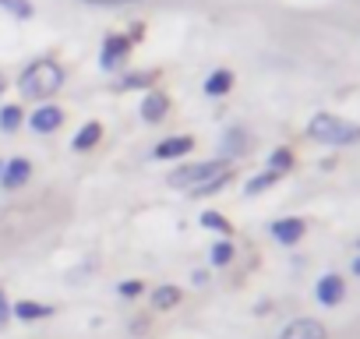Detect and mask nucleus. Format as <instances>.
Wrapping results in <instances>:
<instances>
[{"instance_id": "obj_1", "label": "nucleus", "mask_w": 360, "mask_h": 339, "mask_svg": "<svg viewBox=\"0 0 360 339\" xmlns=\"http://www.w3.org/2000/svg\"><path fill=\"white\" fill-rule=\"evenodd\" d=\"M60 89H64V68H60L53 57H36V60L25 64V71L18 75V92H22L25 99L50 103Z\"/></svg>"}, {"instance_id": "obj_2", "label": "nucleus", "mask_w": 360, "mask_h": 339, "mask_svg": "<svg viewBox=\"0 0 360 339\" xmlns=\"http://www.w3.org/2000/svg\"><path fill=\"white\" fill-rule=\"evenodd\" d=\"M307 138L318 145H332V148H346L360 141V124L335 117V113H314L307 120Z\"/></svg>"}, {"instance_id": "obj_3", "label": "nucleus", "mask_w": 360, "mask_h": 339, "mask_svg": "<svg viewBox=\"0 0 360 339\" xmlns=\"http://www.w3.org/2000/svg\"><path fill=\"white\" fill-rule=\"evenodd\" d=\"M230 162L223 159V155H216V159H205V162H184V166H176L173 174H169V188H176V191H191V188H198L202 181H209L212 174H219V170H226Z\"/></svg>"}, {"instance_id": "obj_4", "label": "nucleus", "mask_w": 360, "mask_h": 339, "mask_svg": "<svg viewBox=\"0 0 360 339\" xmlns=\"http://www.w3.org/2000/svg\"><path fill=\"white\" fill-rule=\"evenodd\" d=\"M131 53H134V43H131L127 32H106L103 36V46H99V68L106 75H117L127 64Z\"/></svg>"}, {"instance_id": "obj_5", "label": "nucleus", "mask_w": 360, "mask_h": 339, "mask_svg": "<svg viewBox=\"0 0 360 339\" xmlns=\"http://www.w3.org/2000/svg\"><path fill=\"white\" fill-rule=\"evenodd\" d=\"M32 181V159L29 155H11L0 170V191H22Z\"/></svg>"}, {"instance_id": "obj_6", "label": "nucleus", "mask_w": 360, "mask_h": 339, "mask_svg": "<svg viewBox=\"0 0 360 339\" xmlns=\"http://www.w3.org/2000/svg\"><path fill=\"white\" fill-rule=\"evenodd\" d=\"M191 152H195V138L191 134H166L162 141H155L152 159L155 162H176V159H184Z\"/></svg>"}, {"instance_id": "obj_7", "label": "nucleus", "mask_w": 360, "mask_h": 339, "mask_svg": "<svg viewBox=\"0 0 360 339\" xmlns=\"http://www.w3.org/2000/svg\"><path fill=\"white\" fill-rule=\"evenodd\" d=\"M269 234H272L276 244H283V248H297V244L304 241V234H307V219H300V216L272 219V223H269Z\"/></svg>"}, {"instance_id": "obj_8", "label": "nucleus", "mask_w": 360, "mask_h": 339, "mask_svg": "<svg viewBox=\"0 0 360 339\" xmlns=\"http://www.w3.org/2000/svg\"><path fill=\"white\" fill-rule=\"evenodd\" d=\"M25 124L32 127V134H53V131L64 127V110L53 106V103H43V106H36V110L25 117Z\"/></svg>"}, {"instance_id": "obj_9", "label": "nucleus", "mask_w": 360, "mask_h": 339, "mask_svg": "<svg viewBox=\"0 0 360 339\" xmlns=\"http://www.w3.org/2000/svg\"><path fill=\"white\" fill-rule=\"evenodd\" d=\"M169 106H173V103H169V96H166V92H159V89H148V92L141 96L138 117H141L145 124H152V127H155V124H162V120L169 117Z\"/></svg>"}, {"instance_id": "obj_10", "label": "nucleus", "mask_w": 360, "mask_h": 339, "mask_svg": "<svg viewBox=\"0 0 360 339\" xmlns=\"http://www.w3.org/2000/svg\"><path fill=\"white\" fill-rule=\"evenodd\" d=\"M342 297H346V279L339 272H325L314 283V300L321 307H335V304H342Z\"/></svg>"}, {"instance_id": "obj_11", "label": "nucleus", "mask_w": 360, "mask_h": 339, "mask_svg": "<svg viewBox=\"0 0 360 339\" xmlns=\"http://www.w3.org/2000/svg\"><path fill=\"white\" fill-rule=\"evenodd\" d=\"M279 339H328V328L318 318H293L283 325Z\"/></svg>"}, {"instance_id": "obj_12", "label": "nucleus", "mask_w": 360, "mask_h": 339, "mask_svg": "<svg viewBox=\"0 0 360 339\" xmlns=\"http://www.w3.org/2000/svg\"><path fill=\"white\" fill-rule=\"evenodd\" d=\"M248 145H251V138H248L244 127H226V134L219 138V155L226 162H233V159H240L248 152Z\"/></svg>"}, {"instance_id": "obj_13", "label": "nucleus", "mask_w": 360, "mask_h": 339, "mask_svg": "<svg viewBox=\"0 0 360 339\" xmlns=\"http://www.w3.org/2000/svg\"><path fill=\"white\" fill-rule=\"evenodd\" d=\"M233 82H237V78H233V71H230V68H216V71L202 82V92H205L209 99H223V96L233 89Z\"/></svg>"}, {"instance_id": "obj_14", "label": "nucleus", "mask_w": 360, "mask_h": 339, "mask_svg": "<svg viewBox=\"0 0 360 339\" xmlns=\"http://www.w3.org/2000/svg\"><path fill=\"white\" fill-rule=\"evenodd\" d=\"M230 181H233V166H226V170H219V174H212V177L202 181L198 188H191L188 195H191V198H212V195H219L223 188H230Z\"/></svg>"}, {"instance_id": "obj_15", "label": "nucleus", "mask_w": 360, "mask_h": 339, "mask_svg": "<svg viewBox=\"0 0 360 339\" xmlns=\"http://www.w3.org/2000/svg\"><path fill=\"white\" fill-rule=\"evenodd\" d=\"M99 141H103V124H99V120H89V124H82L78 134L71 138V148H75V152H92Z\"/></svg>"}, {"instance_id": "obj_16", "label": "nucleus", "mask_w": 360, "mask_h": 339, "mask_svg": "<svg viewBox=\"0 0 360 339\" xmlns=\"http://www.w3.org/2000/svg\"><path fill=\"white\" fill-rule=\"evenodd\" d=\"M293 162H297L293 148H290V145H276V148L269 152V162H265V170H269V174H276V177H286L290 170H293Z\"/></svg>"}, {"instance_id": "obj_17", "label": "nucleus", "mask_w": 360, "mask_h": 339, "mask_svg": "<svg viewBox=\"0 0 360 339\" xmlns=\"http://www.w3.org/2000/svg\"><path fill=\"white\" fill-rule=\"evenodd\" d=\"M155 78H159V71H124L120 78H117V92H134V89H152L155 85Z\"/></svg>"}, {"instance_id": "obj_18", "label": "nucleus", "mask_w": 360, "mask_h": 339, "mask_svg": "<svg viewBox=\"0 0 360 339\" xmlns=\"http://www.w3.org/2000/svg\"><path fill=\"white\" fill-rule=\"evenodd\" d=\"M11 314H15L18 321H43V318H50V314H53V304H39V300H18V304H11Z\"/></svg>"}, {"instance_id": "obj_19", "label": "nucleus", "mask_w": 360, "mask_h": 339, "mask_svg": "<svg viewBox=\"0 0 360 339\" xmlns=\"http://www.w3.org/2000/svg\"><path fill=\"white\" fill-rule=\"evenodd\" d=\"M25 124V110L18 103H0V134H15Z\"/></svg>"}, {"instance_id": "obj_20", "label": "nucleus", "mask_w": 360, "mask_h": 339, "mask_svg": "<svg viewBox=\"0 0 360 339\" xmlns=\"http://www.w3.org/2000/svg\"><path fill=\"white\" fill-rule=\"evenodd\" d=\"M152 307L155 311H169V307H176L180 300H184V293H180V286H169V283H162V286H155L152 290Z\"/></svg>"}, {"instance_id": "obj_21", "label": "nucleus", "mask_w": 360, "mask_h": 339, "mask_svg": "<svg viewBox=\"0 0 360 339\" xmlns=\"http://www.w3.org/2000/svg\"><path fill=\"white\" fill-rule=\"evenodd\" d=\"M233 258H237V248H233L230 237H223V241H216V244L209 248V262H212L216 269H226Z\"/></svg>"}, {"instance_id": "obj_22", "label": "nucleus", "mask_w": 360, "mask_h": 339, "mask_svg": "<svg viewBox=\"0 0 360 339\" xmlns=\"http://www.w3.org/2000/svg\"><path fill=\"white\" fill-rule=\"evenodd\" d=\"M276 184H279V177L269 174V170H262V174H255V177L244 181V195L255 198V195H262V191H269V188H276Z\"/></svg>"}, {"instance_id": "obj_23", "label": "nucleus", "mask_w": 360, "mask_h": 339, "mask_svg": "<svg viewBox=\"0 0 360 339\" xmlns=\"http://www.w3.org/2000/svg\"><path fill=\"white\" fill-rule=\"evenodd\" d=\"M198 219H202V226H205V230H216V234H223V237H230V234H233V226H230V219H226L223 212H216V209H209V212H202Z\"/></svg>"}, {"instance_id": "obj_24", "label": "nucleus", "mask_w": 360, "mask_h": 339, "mask_svg": "<svg viewBox=\"0 0 360 339\" xmlns=\"http://www.w3.org/2000/svg\"><path fill=\"white\" fill-rule=\"evenodd\" d=\"M0 11H8L11 18H32L36 15V8H32V0H0Z\"/></svg>"}, {"instance_id": "obj_25", "label": "nucleus", "mask_w": 360, "mask_h": 339, "mask_svg": "<svg viewBox=\"0 0 360 339\" xmlns=\"http://www.w3.org/2000/svg\"><path fill=\"white\" fill-rule=\"evenodd\" d=\"M117 293H120L124 300H134V297L145 293V283H141V279H124V283L117 286Z\"/></svg>"}, {"instance_id": "obj_26", "label": "nucleus", "mask_w": 360, "mask_h": 339, "mask_svg": "<svg viewBox=\"0 0 360 339\" xmlns=\"http://www.w3.org/2000/svg\"><path fill=\"white\" fill-rule=\"evenodd\" d=\"M78 4H89V8H134L141 0H78Z\"/></svg>"}, {"instance_id": "obj_27", "label": "nucleus", "mask_w": 360, "mask_h": 339, "mask_svg": "<svg viewBox=\"0 0 360 339\" xmlns=\"http://www.w3.org/2000/svg\"><path fill=\"white\" fill-rule=\"evenodd\" d=\"M8 318H11V300H8V293L0 290V328L8 325Z\"/></svg>"}, {"instance_id": "obj_28", "label": "nucleus", "mask_w": 360, "mask_h": 339, "mask_svg": "<svg viewBox=\"0 0 360 339\" xmlns=\"http://www.w3.org/2000/svg\"><path fill=\"white\" fill-rule=\"evenodd\" d=\"M127 36H131V43H138V39H145V25H141V22H134V25L127 29Z\"/></svg>"}, {"instance_id": "obj_29", "label": "nucleus", "mask_w": 360, "mask_h": 339, "mask_svg": "<svg viewBox=\"0 0 360 339\" xmlns=\"http://www.w3.org/2000/svg\"><path fill=\"white\" fill-rule=\"evenodd\" d=\"M353 276H360V255L353 258Z\"/></svg>"}, {"instance_id": "obj_30", "label": "nucleus", "mask_w": 360, "mask_h": 339, "mask_svg": "<svg viewBox=\"0 0 360 339\" xmlns=\"http://www.w3.org/2000/svg\"><path fill=\"white\" fill-rule=\"evenodd\" d=\"M4 89H8V78H4V75H0V96H4Z\"/></svg>"}, {"instance_id": "obj_31", "label": "nucleus", "mask_w": 360, "mask_h": 339, "mask_svg": "<svg viewBox=\"0 0 360 339\" xmlns=\"http://www.w3.org/2000/svg\"><path fill=\"white\" fill-rule=\"evenodd\" d=\"M0 170H4V159H0Z\"/></svg>"}, {"instance_id": "obj_32", "label": "nucleus", "mask_w": 360, "mask_h": 339, "mask_svg": "<svg viewBox=\"0 0 360 339\" xmlns=\"http://www.w3.org/2000/svg\"><path fill=\"white\" fill-rule=\"evenodd\" d=\"M356 248H360V244H356Z\"/></svg>"}]
</instances>
